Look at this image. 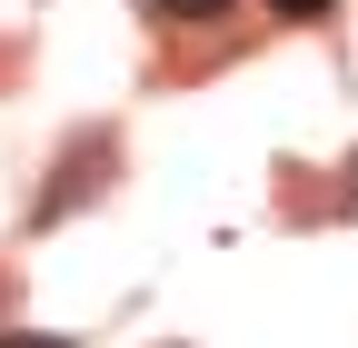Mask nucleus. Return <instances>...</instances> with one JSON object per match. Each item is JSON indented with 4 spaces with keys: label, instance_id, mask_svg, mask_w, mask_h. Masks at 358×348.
<instances>
[{
    "label": "nucleus",
    "instance_id": "obj_1",
    "mask_svg": "<svg viewBox=\"0 0 358 348\" xmlns=\"http://www.w3.org/2000/svg\"><path fill=\"white\" fill-rule=\"evenodd\" d=\"M150 20H229V0H150Z\"/></svg>",
    "mask_w": 358,
    "mask_h": 348
},
{
    "label": "nucleus",
    "instance_id": "obj_2",
    "mask_svg": "<svg viewBox=\"0 0 358 348\" xmlns=\"http://www.w3.org/2000/svg\"><path fill=\"white\" fill-rule=\"evenodd\" d=\"M268 10H279V20H329L338 0H268Z\"/></svg>",
    "mask_w": 358,
    "mask_h": 348
},
{
    "label": "nucleus",
    "instance_id": "obj_3",
    "mask_svg": "<svg viewBox=\"0 0 358 348\" xmlns=\"http://www.w3.org/2000/svg\"><path fill=\"white\" fill-rule=\"evenodd\" d=\"M0 348H70V338H0Z\"/></svg>",
    "mask_w": 358,
    "mask_h": 348
}]
</instances>
